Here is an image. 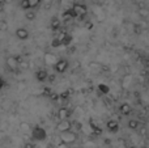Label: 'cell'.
<instances>
[{
  "mask_svg": "<svg viewBox=\"0 0 149 148\" xmlns=\"http://www.w3.org/2000/svg\"><path fill=\"white\" fill-rule=\"evenodd\" d=\"M60 140H62L63 144H67V146L73 144L74 142L77 140V134L74 133V131H72V130L65 131V133H62L60 134Z\"/></svg>",
  "mask_w": 149,
  "mask_h": 148,
  "instance_id": "6da1fadb",
  "label": "cell"
},
{
  "mask_svg": "<svg viewBox=\"0 0 149 148\" xmlns=\"http://www.w3.org/2000/svg\"><path fill=\"white\" fill-rule=\"evenodd\" d=\"M71 10L73 12L74 17H84V16L88 13L86 5L81 4V3H74L72 5V8H71Z\"/></svg>",
  "mask_w": 149,
  "mask_h": 148,
  "instance_id": "7a4b0ae2",
  "label": "cell"
},
{
  "mask_svg": "<svg viewBox=\"0 0 149 148\" xmlns=\"http://www.w3.org/2000/svg\"><path fill=\"white\" fill-rule=\"evenodd\" d=\"M31 136L36 140H45L46 139V131H45V128L36 126V127L31 128Z\"/></svg>",
  "mask_w": 149,
  "mask_h": 148,
  "instance_id": "3957f363",
  "label": "cell"
},
{
  "mask_svg": "<svg viewBox=\"0 0 149 148\" xmlns=\"http://www.w3.org/2000/svg\"><path fill=\"white\" fill-rule=\"evenodd\" d=\"M72 128V123L70 119H60L56 125V131L58 133H65V131H70Z\"/></svg>",
  "mask_w": 149,
  "mask_h": 148,
  "instance_id": "277c9868",
  "label": "cell"
},
{
  "mask_svg": "<svg viewBox=\"0 0 149 148\" xmlns=\"http://www.w3.org/2000/svg\"><path fill=\"white\" fill-rule=\"evenodd\" d=\"M20 62L21 59L18 57H9L7 58V60H5V63H7V67L9 68L10 71H16L18 67H20Z\"/></svg>",
  "mask_w": 149,
  "mask_h": 148,
  "instance_id": "5b68a950",
  "label": "cell"
},
{
  "mask_svg": "<svg viewBox=\"0 0 149 148\" xmlns=\"http://www.w3.org/2000/svg\"><path fill=\"white\" fill-rule=\"evenodd\" d=\"M68 66H70L68 64V60L59 59V60H56V63H55V71H56L58 73H63V72L67 71Z\"/></svg>",
  "mask_w": 149,
  "mask_h": 148,
  "instance_id": "8992f818",
  "label": "cell"
},
{
  "mask_svg": "<svg viewBox=\"0 0 149 148\" xmlns=\"http://www.w3.org/2000/svg\"><path fill=\"white\" fill-rule=\"evenodd\" d=\"M16 37H17L18 39H21V41H25V39L29 38V31L28 29L25 28H18L16 29Z\"/></svg>",
  "mask_w": 149,
  "mask_h": 148,
  "instance_id": "52a82bcc",
  "label": "cell"
},
{
  "mask_svg": "<svg viewBox=\"0 0 149 148\" xmlns=\"http://www.w3.org/2000/svg\"><path fill=\"white\" fill-rule=\"evenodd\" d=\"M106 127H107V130L110 131V133H116V131L119 130V122L115 119H110L106 123Z\"/></svg>",
  "mask_w": 149,
  "mask_h": 148,
  "instance_id": "ba28073f",
  "label": "cell"
},
{
  "mask_svg": "<svg viewBox=\"0 0 149 148\" xmlns=\"http://www.w3.org/2000/svg\"><path fill=\"white\" fill-rule=\"evenodd\" d=\"M71 115V110L67 109V108H60L58 110V118L59 119H68Z\"/></svg>",
  "mask_w": 149,
  "mask_h": 148,
  "instance_id": "9c48e42d",
  "label": "cell"
},
{
  "mask_svg": "<svg viewBox=\"0 0 149 148\" xmlns=\"http://www.w3.org/2000/svg\"><path fill=\"white\" fill-rule=\"evenodd\" d=\"M36 77H37V80H38V81L43 83V81H46L47 79H49V73H47L45 70H39V71H37Z\"/></svg>",
  "mask_w": 149,
  "mask_h": 148,
  "instance_id": "30bf717a",
  "label": "cell"
},
{
  "mask_svg": "<svg viewBox=\"0 0 149 148\" xmlns=\"http://www.w3.org/2000/svg\"><path fill=\"white\" fill-rule=\"evenodd\" d=\"M119 112H120V114H123V115H128L130 113L132 112V108L130 104L124 102V104H122L120 106H119Z\"/></svg>",
  "mask_w": 149,
  "mask_h": 148,
  "instance_id": "8fae6325",
  "label": "cell"
},
{
  "mask_svg": "<svg viewBox=\"0 0 149 148\" xmlns=\"http://www.w3.org/2000/svg\"><path fill=\"white\" fill-rule=\"evenodd\" d=\"M20 130L22 131V133L28 134V133H31V128H30V125L26 122H21L20 123Z\"/></svg>",
  "mask_w": 149,
  "mask_h": 148,
  "instance_id": "7c38bea8",
  "label": "cell"
},
{
  "mask_svg": "<svg viewBox=\"0 0 149 148\" xmlns=\"http://www.w3.org/2000/svg\"><path fill=\"white\" fill-rule=\"evenodd\" d=\"M139 126H140L139 121H136V119H130L128 121V127L131 128V130H136Z\"/></svg>",
  "mask_w": 149,
  "mask_h": 148,
  "instance_id": "4fadbf2b",
  "label": "cell"
},
{
  "mask_svg": "<svg viewBox=\"0 0 149 148\" xmlns=\"http://www.w3.org/2000/svg\"><path fill=\"white\" fill-rule=\"evenodd\" d=\"M25 17H26V20L33 21L34 18H36V12H33L31 9H26V12H25Z\"/></svg>",
  "mask_w": 149,
  "mask_h": 148,
  "instance_id": "5bb4252c",
  "label": "cell"
},
{
  "mask_svg": "<svg viewBox=\"0 0 149 148\" xmlns=\"http://www.w3.org/2000/svg\"><path fill=\"white\" fill-rule=\"evenodd\" d=\"M139 16L143 18H148L149 17V9L147 8H140L139 9Z\"/></svg>",
  "mask_w": 149,
  "mask_h": 148,
  "instance_id": "9a60e30c",
  "label": "cell"
},
{
  "mask_svg": "<svg viewBox=\"0 0 149 148\" xmlns=\"http://www.w3.org/2000/svg\"><path fill=\"white\" fill-rule=\"evenodd\" d=\"M41 3V0H28V4H29V9H34L37 8Z\"/></svg>",
  "mask_w": 149,
  "mask_h": 148,
  "instance_id": "2e32d148",
  "label": "cell"
},
{
  "mask_svg": "<svg viewBox=\"0 0 149 148\" xmlns=\"http://www.w3.org/2000/svg\"><path fill=\"white\" fill-rule=\"evenodd\" d=\"M59 25H60L59 18H58V17H54V18H52V21H51V29L56 30V29L59 28Z\"/></svg>",
  "mask_w": 149,
  "mask_h": 148,
  "instance_id": "e0dca14e",
  "label": "cell"
},
{
  "mask_svg": "<svg viewBox=\"0 0 149 148\" xmlns=\"http://www.w3.org/2000/svg\"><path fill=\"white\" fill-rule=\"evenodd\" d=\"M131 79H132V76L131 75H126L124 76V79H123V88H127V87H128V84L131 83Z\"/></svg>",
  "mask_w": 149,
  "mask_h": 148,
  "instance_id": "ac0fdd59",
  "label": "cell"
},
{
  "mask_svg": "<svg viewBox=\"0 0 149 148\" xmlns=\"http://www.w3.org/2000/svg\"><path fill=\"white\" fill-rule=\"evenodd\" d=\"M134 31H135V34H141L143 28L139 25V24H135V26H134Z\"/></svg>",
  "mask_w": 149,
  "mask_h": 148,
  "instance_id": "d6986e66",
  "label": "cell"
},
{
  "mask_svg": "<svg viewBox=\"0 0 149 148\" xmlns=\"http://www.w3.org/2000/svg\"><path fill=\"white\" fill-rule=\"evenodd\" d=\"M21 8L22 9H29V4H28V0H21Z\"/></svg>",
  "mask_w": 149,
  "mask_h": 148,
  "instance_id": "ffe728a7",
  "label": "cell"
},
{
  "mask_svg": "<svg viewBox=\"0 0 149 148\" xmlns=\"http://www.w3.org/2000/svg\"><path fill=\"white\" fill-rule=\"evenodd\" d=\"M100 91H101V92H105V93H107V92H109V89L106 88L105 85H100Z\"/></svg>",
  "mask_w": 149,
  "mask_h": 148,
  "instance_id": "44dd1931",
  "label": "cell"
},
{
  "mask_svg": "<svg viewBox=\"0 0 149 148\" xmlns=\"http://www.w3.org/2000/svg\"><path fill=\"white\" fill-rule=\"evenodd\" d=\"M20 67L25 70V68H28V63H26V62H22V63H21V62H20Z\"/></svg>",
  "mask_w": 149,
  "mask_h": 148,
  "instance_id": "7402d4cb",
  "label": "cell"
},
{
  "mask_svg": "<svg viewBox=\"0 0 149 148\" xmlns=\"http://www.w3.org/2000/svg\"><path fill=\"white\" fill-rule=\"evenodd\" d=\"M3 87H4V80H3V79L0 77V89H1Z\"/></svg>",
  "mask_w": 149,
  "mask_h": 148,
  "instance_id": "603a6c76",
  "label": "cell"
},
{
  "mask_svg": "<svg viewBox=\"0 0 149 148\" xmlns=\"http://www.w3.org/2000/svg\"><path fill=\"white\" fill-rule=\"evenodd\" d=\"M1 12H4V4H1V3H0V13Z\"/></svg>",
  "mask_w": 149,
  "mask_h": 148,
  "instance_id": "cb8c5ba5",
  "label": "cell"
},
{
  "mask_svg": "<svg viewBox=\"0 0 149 148\" xmlns=\"http://www.w3.org/2000/svg\"><path fill=\"white\" fill-rule=\"evenodd\" d=\"M26 148H33V146L31 144H26Z\"/></svg>",
  "mask_w": 149,
  "mask_h": 148,
  "instance_id": "d4e9b609",
  "label": "cell"
},
{
  "mask_svg": "<svg viewBox=\"0 0 149 148\" xmlns=\"http://www.w3.org/2000/svg\"><path fill=\"white\" fill-rule=\"evenodd\" d=\"M5 1H7V0H0V3H1V4H4Z\"/></svg>",
  "mask_w": 149,
  "mask_h": 148,
  "instance_id": "484cf974",
  "label": "cell"
}]
</instances>
